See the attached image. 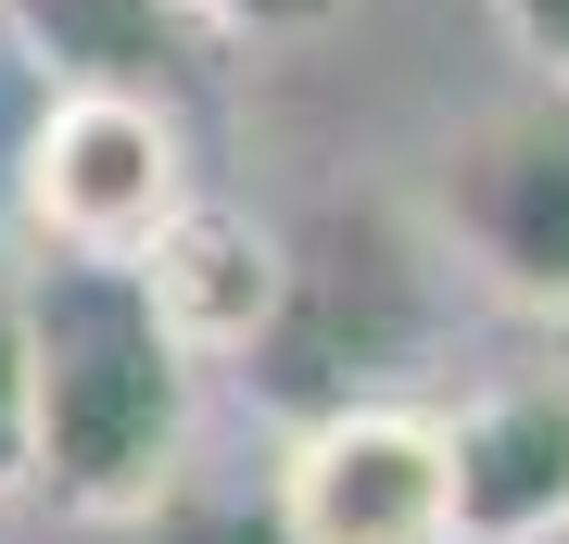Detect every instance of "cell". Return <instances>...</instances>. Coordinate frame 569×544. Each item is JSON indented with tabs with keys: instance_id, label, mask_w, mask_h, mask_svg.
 Returning <instances> with one entry per match:
<instances>
[{
	"instance_id": "6",
	"label": "cell",
	"mask_w": 569,
	"mask_h": 544,
	"mask_svg": "<svg viewBox=\"0 0 569 544\" xmlns=\"http://www.w3.org/2000/svg\"><path fill=\"white\" fill-rule=\"evenodd\" d=\"M127 279L152 291V317L178 329V355H190V367H203V355L266 343V317H279L291 266H279V228H266L253 202H228V190L190 178L178 202H164V228L127 254Z\"/></svg>"
},
{
	"instance_id": "9",
	"label": "cell",
	"mask_w": 569,
	"mask_h": 544,
	"mask_svg": "<svg viewBox=\"0 0 569 544\" xmlns=\"http://www.w3.org/2000/svg\"><path fill=\"white\" fill-rule=\"evenodd\" d=\"M0 494H26V355H13V291H0Z\"/></svg>"
},
{
	"instance_id": "3",
	"label": "cell",
	"mask_w": 569,
	"mask_h": 544,
	"mask_svg": "<svg viewBox=\"0 0 569 544\" xmlns=\"http://www.w3.org/2000/svg\"><path fill=\"white\" fill-rule=\"evenodd\" d=\"M13 190H26L39 254L127 266L164 228V202L190 190V127H178V101H140V89H51L13 152Z\"/></svg>"
},
{
	"instance_id": "4",
	"label": "cell",
	"mask_w": 569,
	"mask_h": 544,
	"mask_svg": "<svg viewBox=\"0 0 569 544\" xmlns=\"http://www.w3.org/2000/svg\"><path fill=\"white\" fill-rule=\"evenodd\" d=\"M279 544H456V468L430 405H329L279 456Z\"/></svg>"
},
{
	"instance_id": "1",
	"label": "cell",
	"mask_w": 569,
	"mask_h": 544,
	"mask_svg": "<svg viewBox=\"0 0 569 544\" xmlns=\"http://www.w3.org/2000/svg\"><path fill=\"white\" fill-rule=\"evenodd\" d=\"M13 355H26V494L63 520H140L190 444V355L152 291L102 254L13 266Z\"/></svg>"
},
{
	"instance_id": "2",
	"label": "cell",
	"mask_w": 569,
	"mask_h": 544,
	"mask_svg": "<svg viewBox=\"0 0 569 544\" xmlns=\"http://www.w3.org/2000/svg\"><path fill=\"white\" fill-rule=\"evenodd\" d=\"M430 216L507 304L569 317V77H519L443 140Z\"/></svg>"
},
{
	"instance_id": "5",
	"label": "cell",
	"mask_w": 569,
	"mask_h": 544,
	"mask_svg": "<svg viewBox=\"0 0 569 544\" xmlns=\"http://www.w3.org/2000/svg\"><path fill=\"white\" fill-rule=\"evenodd\" d=\"M456 544H557L569 532V355H519L443 418Z\"/></svg>"
},
{
	"instance_id": "7",
	"label": "cell",
	"mask_w": 569,
	"mask_h": 544,
	"mask_svg": "<svg viewBox=\"0 0 569 544\" xmlns=\"http://www.w3.org/2000/svg\"><path fill=\"white\" fill-rule=\"evenodd\" d=\"M0 39L51 89H140V101H190L203 63L228 51L190 0H0Z\"/></svg>"
},
{
	"instance_id": "10",
	"label": "cell",
	"mask_w": 569,
	"mask_h": 544,
	"mask_svg": "<svg viewBox=\"0 0 569 544\" xmlns=\"http://www.w3.org/2000/svg\"><path fill=\"white\" fill-rule=\"evenodd\" d=\"M493 13H507V39H519L531 77H569V0H493Z\"/></svg>"
},
{
	"instance_id": "8",
	"label": "cell",
	"mask_w": 569,
	"mask_h": 544,
	"mask_svg": "<svg viewBox=\"0 0 569 544\" xmlns=\"http://www.w3.org/2000/svg\"><path fill=\"white\" fill-rule=\"evenodd\" d=\"M190 13H203L216 39H317V26H342L355 0H190Z\"/></svg>"
}]
</instances>
